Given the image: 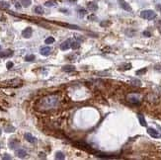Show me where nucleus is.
Returning a JSON list of instances; mask_svg holds the SVG:
<instances>
[{
  "instance_id": "obj_1",
  "label": "nucleus",
  "mask_w": 161,
  "mask_h": 160,
  "mask_svg": "<svg viewBox=\"0 0 161 160\" xmlns=\"http://www.w3.org/2000/svg\"><path fill=\"white\" fill-rule=\"evenodd\" d=\"M58 103V96L57 95H48V96L43 98L39 102V108L42 110H49L54 107H56Z\"/></svg>"
},
{
  "instance_id": "obj_2",
  "label": "nucleus",
  "mask_w": 161,
  "mask_h": 160,
  "mask_svg": "<svg viewBox=\"0 0 161 160\" xmlns=\"http://www.w3.org/2000/svg\"><path fill=\"white\" fill-rule=\"evenodd\" d=\"M140 17L145 20H153L156 18V13L153 10H143L140 13Z\"/></svg>"
},
{
  "instance_id": "obj_3",
  "label": "nucleus",
  "mask_w": 161,
  "mask_h": 160,
  "mask_svg": "<svg viewBox=\"0 0 161 160\" xmlns=\"http://www.w3.org/2000/svg\"><path fill=\"white\" fill-rule=\"evenodd\" d=\"M118 2H119V4H120L121 8H123L124 10H126V11H128V12H131V11H132L130 5H129L128 2H126L125 0H118Z\"/></svg>"
},
{
  "instance_id": "obj_4",
  "label": "nucleus",
  "mask_w": 161,
  "mask_h": 160,
  "mask_svg": "<svg viewBox=\"0 0 161 160\" xmlns=\"http://www.w3.org/2000/svg\"><path fill=\"white\" fill-rule=\"evenodd\" d=\"M147 132H148L149 135H151V136L154 137V138H159V137H161V133H159L156 129H154L153 128H147Z\"/></svg>"
},
{
  "instance_id": "obj_5",
  "label": "nucleus",
  "mask_w": 161,
  "mask_h": 160,
  "mask_svg": "<svg viewBox=\"0 0 161 160\" xmlns=\"http://www.w3.org/2000/svg\"><path fill=\"white\" fill-rule=\"evenodd\" d=\"M8 145H9V148H10V149H16L17 147L20 145V141H19L18 139H16V138H11V139L9 140Z\"/></svg>"
},
{
  "instance_id": "obj_6",
  "label": "nucleus",
  "mask_w": 161,
  "mask_h": 160,
  "mask_svg": "<svg viewBox=\"0 0 161 160\" xmlns=\"http://www.w3.org/2000/svg\"><path fill=\"white\" fill-rule=\"evenodd\" d=\"M21 83H22V81L20 79H12V80H7V81H5L3 84L9 85V86H19Z\"/></svg>"
},
{
  "instance_id": "obj_7",
  "label": "nucleus",
  "mask_w": 161,
  "mask_h": 160,
  "mask_svg": "<svg viewBox=\"0 0 161 160\" xmlns=\"http://www.w3.org/2000/svg\"><path fill=\"white\" fill-rule=\"evenodd\" d=\"M32 34H33L32 28H31V27H28V28H26V29L22 32V36H23L24 38H26V39H29V38L32 37Z\"/></svg>"
},
{
  "instance_id": "obj_8",
  "label": "nucleus",
  "mask_w": 161,
  "mask_h": 160,
  "mask_svg": "<svg viewBox=\"0 0 161 160\" xmlns=\"http://www.w3.org/2000/svg\"><path fill=\"white\" fill-rule=\"evenodd\" d=\"M69 48H71V40H70V39L64 41V42L60 45V49H61V50H67Z\"/></svg>"
},
{
  "instance_id": "obj_9",
  "label": "nucleus",
  "mask_w": 161,
  "mask_h": 160,
  "mask_svg": "<svg viewBox=\"0 0 161 160\" xmlns=\"http://www.w3.org/2000/svg\"><path fill=\"white\" fill-rule=\"evenodd\" d=\"M50 51H51V48H49V47H43V48H41V49H40L41 54L44 55V56L49 55V54H50Z\"/></svg>"
},
{
  "instance_id": "obj_10",
  "label": "nucleus",
  "mask_w": 161,
  "mask_h": 160,
  "mask_svg": "<svg viewBox=\"0 0 161 160\" xmlns=\"http://www.w3.org/2000/svg\"><path fill=\"white\" fill-rule=\"evenodd\" d=\"M24 137H25V139H26L27 141H29L30 143H36V142H37V138L34 137L32 134L29 133V132L25 133V134H24Z\"/></svg>"
},
{
  "instance_id": "obj_11",
  "label": "nucleus",
  "mask_w": 161,
  "mask_h": 160,
  "mask_svg": "<svg viewBox=\"0 0 161 160\" xmlns=\"http://www.w3.org/2000/svg\"><path fill=\"white\" fill-rule=\"evenodd\" d=\"M15 154L17 155V157H19V158H25V157L27 156L26 150H25V149H22V148L17 149L16 151H15Z\"/></svg>"
},
{
  "instance_id": "obj_12",
  "label": "nucleus",
  "mask_w": 161,
  "mask_h": 160,
  "mask_svg": "<svg viewBox=\"0 0 161 160\" xmlns=\"http://www.w3.org/2000/svg\"><path fill=\"white\" fill-rule=\"evenodd\" d=\"M87 7H88V9H89L90 11H92V12H95L96 10H98V5H97V3L95 1L89 2L88 5H87Z\"/></svg>"
},
{
  "instance_id": "obj_13",
  "label": "nucleus",
  "mask_w": 161,
  "mask_h": 160,
  "mask_svg": "<svg viewBox=\"0 0 161 160\" xmlns=\"http://www.w3.org/2000/svg\"><path fill=\"white\" fill-rule=\"evenodd\" d=\"M128 100H129L130 103H133V104H137V103H139V98L137 96H135V95H129L128 96Z\"/></svg>"
},
{
  "instance_id": "obj_14",
  "label": "nucleus",
  "mask_w": 161,
  "mask_h": 160,
  "mask_svg": "<svg viewBox=\"0 0 161 160\" xmlns=\"http://www.w3.org/2000/svg\"><path fill=\"white\" fill-rule=\"evenodd\" d=\"M74 70H75V66L74 65L69 64V65L62 66V71H64V72H71V71H74Z\"/></svg>"
},
{
  "instance_id": "obj_15",
  "label": "nucleus",
  "mask_w": 161,
  "mask_h": 160,
  "mask_svg": "<svg viewBox=\"0 0 161 160\" xmlns=\"http://www.w3.org/2000/svg\"><path fill=\"white\" fill-rule=\"evenodd\" d=\"M137 118H138L139 124H140L142 127H146V126H147V124H146V121H145L143 115H141V114H138V115H137Z\"/></svg>"
},
{
  "instance_id": "obj_16",
  "label": "nucleus",
  "mask_w": 161,
  "mask_h": 160,
  "mask_svg": "<svg viewBox=\"0 0 161 160\" xmlns=\"http://www.w3.org/2000/svg\"><path fill=\"white\" fill-rule=\"evenodd\" d=\"M13 54V51L11 50H6V51H1L0 52V57H8Z\"/></svg>"
},
{
  "instance_id": "obj_17",
  "label": "nucleus",
  "mask_w": 161,
  "mask_h": 160,
  "mask_svg": "<svg viewBox=\"0 0 161 160\" xmlns=\"http://www.w3.org/2000/svg\"><path fill=\"white\" fill-rule=\"evenodd\" d=\"M34 11H35V13H37V14H39V15H43V14L45 13V11H44V9H43L42 6H37V7H35Z\"/></svg>"
},
{
  "instance_id": "obj_18",
  "label": "nucleus",
  "mask_w": 161,
  "mask_h": 160,
  "mask_svg": "<svg viewBox=\"0 0 161 160\" xmlns=\"http://www.w3.org/2000/svg\"><path fill=\"white\" fill-rule=\"evenodd\" d=\"M130 68H131V64L130 63H124L120 66L121 70H129Z\"/></svg>"
},
{
  "instance_id": "obj_19",
  "label": "nucleus",
  "mask_w": 161,
  "mask_h": 160,
  "mask_svg": "<svg viewBox=\"0 0 161 160\" xmlns=\"http://www.w3.org/2000/svg\"><path fill=\"white\" fill-rule=\"evenodd\" d=\"M65 158L64 154L61 152V151H57L56 153H55V159H61L63 160Z\"/></svg>"
},
{
  "instance_id": "obj_20",
  "label": "nucleus",
  "mask_w": 161,
  "mask_h": 160,
  "mask_svg": "<svg viewBox=\"0 0 161 160\" xmlns=\"http://www.w3.org/2000/svg\"><path fill=\"white\" fill-rule=\"evenodd\" d=\"M80 48V43L79 42H71V48H73V49H78V48Z\"/></svg>"
},
{
  "instance_id": "obj_21",
  "label": "nucleus",
  "mask_w": 161,
  "mask_h": 160,
  "mask_svg": "<svg viewBox=\"0 0 161 160\" xmlns=\"http://www.w3.org/2000/svg\"><path fill=\"white\" fill-rule=\"evenodd\" d=\"M10 7L9 3L8 2H5V1H0V8H3V9H8Z\"/></svg>"
},
{
  "instance_id": "obj_22",
  "label": "nucleus",
  "mask_w": 161,
  "mask_h": 160,
  "mask_svg": "<svg viewBox=\"0 0 161 160\" xmlns=\"http://www.w3.org/2000/svg\"><path fill=\"white\" fill-rule=\"evenodd\" d=\"M31 0H21V4L24 6V7H29L31 5Z\"/></svg>"
},
{
  "instance_id": "obj_23",
  "label": "nucleus",
  "mask_w": 161,
  "mask_h": 160,
  "mask_svg": "<svg viewBox=\"0 0 161 160\" xmlns=\"http://www.w3.org/2000/svg\"><path fill=\"white\" fill-rule=\"evenodd\" d=\"M14 130H15V128L12 127V126H10V125L5 127V131H6V132H13Z\"/></svg>"
},
{
  "instance_id": "obj_24",
  "label": "nucleus",
  "mask_w": 161,
  "mask_h": 160,
  "mask_svg": "<svg viewBox=\"0 0 161 160\" xmlns=\"http://www.w3.org/2000/svg\"><path fill=\"white\" fill-rule=\"evenodd\" d=\"M45 43H46L47 45H50V44L54 43V39H53L52 37H48V38H47V39L45 40Z\"/></svg>"
},
{
  "instance_id": "obj_25",
  "label": "nucleus",
  "mask_w": 161,
  "mask_h": 160,
  "mask_svg": "<svg viewBox=\"0 0 161 160\" xmlns=\"http://www.w3.org/2000/svg\"><path fill=\"white\" fill-rule=\"evenodd\" d=\"M35 58H36V56L34 54H30V55H27L25 57V60L26 61H33V60H35Z\"/></svg>"
},
{
  "instance_id": "obj_26",
  "label": "nucleus",
  "mask_w": 161,
  "mask_h": 160,
  "mask_svg": "<svg viewBox=\"0 0 161 160\" xmlns=\"http://www.w3.org/2000/svg\"><path fill=\"white\" fill-rule=\"evenodd\" d=\"M78 14H79V16L80 17H84L86 14H87V11L86 10H84V9H82V8H80V9H78Z\"/></svg>"
},
{
  "instance_id": "obj_27",
  "label": "nucleus",
  "mask_w": 161,
  "mask_h": 160,
  "mask_svg": "<svg viewBox=\"0 0 161 160\" xmlns=\"http://www.w3.org/2000/svg\"><path fill=\"white\" fill-rule=\"evenodd\" d=\"M131 84L134 85V86H140V85H141V82H140V80L138 79H132L131 80Z\"/></svg>"
},
{
  "instance_id": "obj_28",
  "label": "nucleus",
  "mask_w": 161,
  "mask_h": 160,
  "mask_svg": "<svg viewBox=\"0 0 161 160\" xmlns=\"http://www.w3.org/2000/svg\"><path fill=\"white\" fill-rule=\"evenodd\" d=\"M45 5H46L47 7H53V6H55L56 4H55V2H53V1H47V2L45 3Z\"/></svg>"
},
{
  "instance_id": "obj_29",
  "label": "nucleus",
  "mask_w": 161,
  "mask_h": 160,
  "mask_svg": "<svg viewBox=\"0 0 161 160\" xmlns=\"http://www.w3.org/2000/svg\"><path fill=\"white\" fill-rule=\"evenodd\" d=\"M146 68H142V69H139V70H137L136 71V75H140V74H144L145 72H146Z\"/></svg>"
},
{
  "instance_id": "obj_30",
  "label": "nucleus",
  "mask_w": 161,
  "mask_h": 160,
  "mask_svg": "<svg viewBox=\"0 0 161 160\" xmlns=\"http://www.w3.org/2000/svg\"><path fill=\"white\" fill-rule=\"evenodd\" d=\"M142 35H143L144 37H147V38L151 37V33L148 32V31H143V32H142Z\"/></svg>"
},
{
  "instance_id": "obj_31",
  "label": "nucleus",
  "mask_w": 161,
  "mask_h": 160,
  "mask_svg": "<svg viewBox=\"0 0 161 160\" xmlns=\"http://www.w3.org/2000/svg\"><path fill=\"white\" fill-rule=\"evenodd\" d=\"M13 62H11V61H9V62H7V64H6V67H7V69H11L12 67H13Z\"/></svg>"
},
{
  "instance_id": "obj_32",
  "label": "nucleus",
  "mask_w": 161,
  "mask_h": 160,
  "mask_svg": "<svg viewBox=\"0 0 161 160\" xmlns=\"http://www.w3.org/2000/svg\"><path fill=\"white\" fill-rule=\"evenodd\" d=\"M154 69H155V70H157V71H160V72H161V64H156V65L154 66Z\"/></svg>"
},
{
  "instance_id": "obj_33",
  "label": "nucleus",
  "mask_w": 161,
  "mask_h": 160,
  "mask_svg": "<svg viewBox=\"0 0 161 160\" xmlns=\"http://www.w3.org/2000/svg\"><path fill=\"white\" fill-rule=\"evenodd\" d=\"M2 158H3V159L9 160V159H11V156H10L9 154H7V153H6V154H4V155H3V157H2Z\"/></svg>"
},
{
  "instance_id": "obj_34",
  "label": "nucleus",
  "mask_w": 161,
  "mask_h": 160,
  "mask_svg": "<svg viewBox=\"0 0 161 160\" xmlns=\"http://www.w3.org/2000/svg\"><path fill=\"white\" fill-rule=\"evenodd\" d=\"M156 9L159 10V12L161 13V4H157V5H156Z\"/></svg>"
},
{
  "instance_id": "obj_35",
  "label": "nucleus",
  "mask_w": 161,
  "mask_h": 160,
  "mask_svg": "<svg viewBox=\"0 0 161 160\" xmlns=\"http://www.w3.org/2000/svg\"><path fill=\"white\" fill-rule=\"evenodd\" d=\"M21 5H22V4H20V3H16V4H15V7H16L17 9H20V8H21Z\"/></svg>"
},
{
  "instance_id": "obj_36",
  "label": "nucleus",
  "mask_w": 161,
  "mask_h": 160,
  "mask_svg": "<svg viewBox=\"0 0 161 160\" xmlns=\"http://www.w3.org/2000/svg\"><path fill=\"white\" fill-rule=\"evenodd\" d=\"M108 24H109V23H108V22H102V23H101V24H100V25H101V26H102V27H104V26H106V25H108Z\"/></svg>"
},
{
  "instance_id": "obj_37",
  "label": "nucleus",
  "mask_w": 161,
  "mask_h": 160,
  "mask_svg": "<svg viewBox=\"0 0 161 160\" xmlns=\"http://www.w3.org/2000/svg\"><path fill=\"white\" fill-rule=\"evenodd\" d=\"M40 158H46V154H44V153H40Z\"/></svg>"
},
{
  "instance_id": "obj_38",
  "label": "nucleus",
  "mask_w": 161,
  "mask_h": 160,
  "mask_svg": "<svg viewBox=\"0 0 161 160\" xmlns=\"http://www.w3.org/2000/svg\"><path fill=\"white\" fill-rule=\"evenodd\" d=\"M60 11H61V12H65V13H67V12H68L66 9H60Z\"/></svg>"
},
{
  "instance_id": "obj_39",
  "label": "nucleus",
  "mask_w": 161,
  "mask_h": 160,
  "mask_svg": "<svg viewBox=\"0 0 161 160\" xmlns=\"http://www.w3.org/2000/svg\"><path fill=\"white\" fill-rule=\"evenodd\" d=\"M67 1H69V2H71V3H74V2H76V0H67Z\"/></svg>"
},
{
  "instance_id": "obj_40",
  "label": "nucleus",
  "mask_w": 161,
  "mask_h": 160,
  "mask_svg": "<svg viewBox=\"0 0 161 160\" xmlns=\"http://www.w3.org/2000/svg\"><path fill=\"white\" fill-rule=\"evenodd\" d=\"M1 132H2V131H1V128H0V135H1Z\"/></svg>"
},
{
  "instance_id": "obj_41",
  "label": "nucleus",
  "mask_w": 161,
  "mask_h": 160,
  "mask_svg": "<svg viewBox=\"0 0 161 160\" xmlns=\"http://www.w3.org/2000/svg\"><path fill=\"white\" fill-rule=\"evenodd\" d=\"M159 32H160V34H161V30H160V31H159Z\"/></svg>"
},
{
  "instance_id": "obj_42",
  "label": "nucleus",
  "mask_w": 161,
  "mask_h": 160,
  "mask_svg": "<svg viewBox=\"0 0 161 160\" xmlns=\"http://www.w3.org/2000/svg\"><path fill=\"white\" fill-rule=\"evenodd\" d=\"M0 49H1V47H0Z\"/></svg>"
}]
</instances>
